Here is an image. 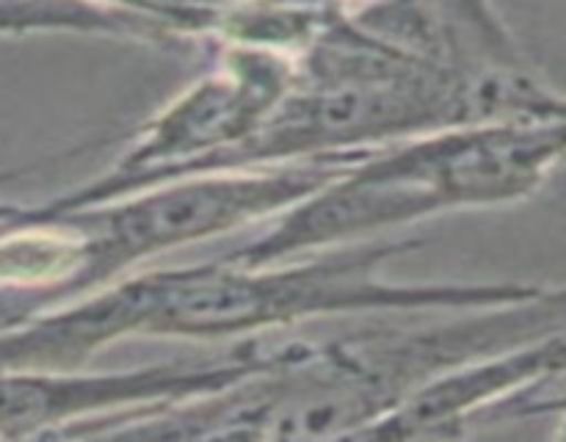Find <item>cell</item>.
<instances>
[{
  "label": "cell",
  "instance_id": "1",
  "mask_svg": "<svg viewBox=\"0 0 566 442\" xmlns=\"http://www.w3.org/2000/svg\"><path fill=\"white\" fill-rule=\"evenodd\" d=\"M423 238H368L274 263L153 269V302L142 337L224 343L285 332L354 313H446L495 307L539 291L534 282H390L387 263L418 252Z\"/></svg>",
  "mask_w": 566,
  "mask_h": 442
},
{
  "label": "cell",
  "instance_id": "2",
  "mask_svg": "<svg viewBox=\"0 0 566 442\" xmlns=\"http://www.w3.org/2000/svg\"><path fill=\"white\" fill-rule=\"evenodd\" d=\"M365 152L202 171L153 182L108 202L55 210L70 213L86 238L81 296L166 252L227 235L254 221L276 219L343 175Z\"/></svg>",
  "mask_w": 566,
  "mask_h": 442
},
{
  "label": "cell",
  "instance_id": "3",
  "mask_svg": "<svg viewBox=\"0 0 566 442\" xmlns=\"http://www.w3.org/2000/svg\"><path fill=\"white\" fill-rule=\"evenodd\" d=\"M216 44L213 66L144 122L108 171L44 208L75 210L142 191L252 136L298 83V59L249 44Z\"/></svg>",
  "mask_w": 566,
  "mask_h": 442
},
{
  "label": "cell",
  "instance_id": "4",
  "mask_svg": "<svg viewBox=\"0 0 566 442\" xmlns=\"http://www.w3.org/2000/svg\"><path fill=\"white\" fill-rule=\"evenodd\" d=\"M274 340H238L219 357H186L114 373L0 368V436H59L105 414L169 407L235 385L269 362Z\"/></svg>",
  "mask_w": 566,
  "mask_h": 442
},
{
  "label": "cell",
  "instance_id": "5",
  "mask_svg": "<svg viewBox=\"0 0 566 442\" xmlns=\"http://www.w3.org/2000/svg\"><path fill=\"white\" fill-rule=\"evenodd\" d=\"M25 33H81L155 48H175L182 42L155 22L103 9L86 0H0V36Z\"/></svg>",
  "mask_w": 566,
  "mask_h": 442
},
{
  "label": "cell",
  "instance_id": "6",
  "mask_svg": "<svg viewBox=\"0 0 566 442\" xmlns=\"http://www.w3.org/2000/svg\"><path fill=\"white\" fill-rule=\"evenodd\" d=\"M448 55L468 72L528 70L517 39L492 0H429Z\"/></svg>",
  "mask_w": 566,
  "mask_h": 442
},
{
  "label": "cell",
  "instance_id": "7",
  "mask_svg": "<svg viewBox=\"0 0 566 442\" xmlns=\"http://www.w3.org/2000/svg\"><path fill=\"white\" fill-rule=\"evenodd\" d=\"M86 3L155 22L182 42L193 39L213 42L227 0H86Z\"/></svg>",
  "mask_w": 566,
  "mask_h": 442
},
{
  "label": "cell",
  "instance_id": "8",
  "mask_svg": "<svg viewBox=\"0 0 566 442\" xmlns=\"http://www.w3.org/2000/svg\"><path fill=\"white\" fill-rule=\"evenodd\" d=\"M495 414H506V418H551L553 423H556L553 436H562V440H566V396H558V398L525 396V398H517V401L506 403V407H501Z\"/></svg>",
  "mask_w": 566,
  "mask_h": 442
},
{
  "label": "cell",
  "instance_id": "9",
  "mask_svg": "<svg viewBox=\"0 0 566 442\" xmlns=\"http://www.w3.org/2000/svg\"><path fill=\"white\" fill-rule=\"evenodd\" d=\"M329 3L335 6L337 14H343V17H357L359 11L370 9V6L379 3V0H329Z\"/></svg>",
  "mask_w": 566,
  "mask_h": 442
},
{
  "label": "cell",
  "instance_id": "10",
  "mask_svg": "<svg viewBox=\"0 0 566 442\" xmlns=\"http://www.w3.org/2000/svg\"><path fill=\"white\" fill-rule=\"evenodd\" d=\"M25 204H17V202H3L0 199V221H11V219H20L25 213Z\"/></svg>",
  "mask_w": 566,
  "mask_h": 442
},
{
  "label": "cell",
  "instance_id": "11",
  "mask_svg": "<svg viewBox=\"0 0 566 442\" xmlns=\"http://www.w3.org/2000/svg\"><path fill=\"white\" fill-rule=\"evenodd\" d=\"M25 213H28V210H25ZM25 213H22V215H25ZM11 221H14V219H11ZM3 224H9V221H0V227H3Z\"/></svg>",
  "mask_w": 566,
  "mask_h": 442
}]
</instances>
